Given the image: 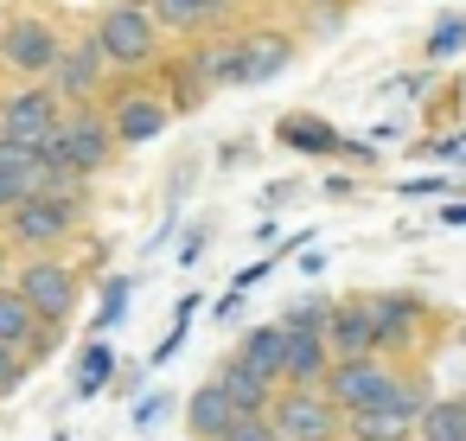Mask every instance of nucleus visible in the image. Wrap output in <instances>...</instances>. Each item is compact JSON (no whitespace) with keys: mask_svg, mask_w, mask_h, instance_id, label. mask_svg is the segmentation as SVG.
Here are the masks:
<instances>
[{"mask_svg":"<svg viewBox=\"0 0 466 441\" xmlns=\"http://www.w3.org/2000/svg\"><path fill=\"white\" fill-rule=\"evenodd\" d=\"M237 65H243V39L198 46V58H192V71L205 77V90H218V84H237Z\"/></svg>","mask_w":466,"mask_h":441,"instance_id":"obj_22","label":"nucleus"},{"mask_svg":"<svg viewBox=\"0 0 466 441\" xmlns=\"http://www.w3.org/2000/svg\"><path fill=\"white\" fill-rule=\"evenodd\" d=\"M332 345L326 333H288V358H281V384H326Z\"/></svg>","mask_w":466,"mask_h":441,"instance_id":"obj_15","label":"nucleus"},{"mask_svg":"<svg viewBox=\"0 0 466 441\" xmlns=\"http://www.w3.org/2000/svg\"><path fill=\"white\" fill-rule=\"evenodd\" d=\"M415 435L421 441H466V396H434L415 409Z\"/></svg>","mask_w":466,"mask_h":441,"instance_id":"obj_18","label":"nucleus"},{"mask_svg":"<svg viewBox=\"0 0 466 441\" xmlns=\"http://www.w3.org/2000/svg\"><path fill=\"white\" fill-rule=\"evenodd\" d=\"M52 122H58V97L52 90H7L0 97V135L39 141V135H52Z\"/></svg>","mask_w":466,"mask_h":441,"instance_id":"obj_11","label":"nucleus"},{"mask_svg":"<svg viewBox=\"0 0 466 441\" xmlns=\"http://www.w3.org/2000/svg\"><path fill=\"white\" fill-rule=\"evenodd\" d=\"M460 339H466V333H460Z\"/></svg>","mask_w":466,"mask_h":441,"instance_id":"obj_34","label":"nucleus"},{"mask_svg":"<svg viewBox=\"0 0 466 441\" xmlns=\"http://www.w3.org/2000/svg\"><path fill=\"white\" fill-rule=\"evenodd\" d=\"M288 65H294V39H281V33H243L237 90H249V84H262V77H275V71H288Z\"/></svg>","mask_w":466,"mask_h":441,"instance_id":"obj_12","label":"nucleus"},{"mask_svg":"<svg viewBox=\"0 0 466 441\" xmlns=\"http://www.w3.org/2000/svg\"><path fill=\"white\" fill-rule=\"evenodd\" d=\"M326 320H332V301H300L281 326H288V333H326Z\"/></svg>","mask_w":466,"mask_h":441,"instance_id":"obj_27","label":"nucleus"},{"mask_svg":"<svg viewBox=\"0 0 466 441\" xmlns=\"http://www.w3.org/2000/svg\"><path fill=\"white\" fill-rule=\"evenodd\" d=\"M218 441H281V435H275L268 409H249V415H230V428H224Z\"/></svg>","mask_w":466,"mask_h":441,"instance_id":"obj_25","label":"nucleus"},{"mask_svg":"<svg viewBox=\"0 0 466 441\" xmlns=\"http://www.w3.org/2000/svg\"><path fill=\"white\" fill-rule=\"evenodd\" d=\"M14 288L26 294V307H33L46 326H65V320H71V307H77V275H71L65 262H52V256L26 262Z\"/></svg>","mask_w":466,"mask_h":441,"instance_id":"obj_5","label":"nucleus"},{"mask_svg":"<svg viewBox=\"0 0 466 441\" xmlns=\"http://www.w3.org/2000/svg\"><path fill=\"white\" fill-rule=\"evenodd\" d=\"M211 384H218V390L230 396V409H237V415H249V409H268V403H275V384H268L262 371H249V364H243L237 352H230V358L218 364V377H211Z\"/></svg>","mask_w":466,"mask_h":441,"instance_id":"obj_13","label":"nucleus"},{"mask_svg":"<svg viewBox=\"0 0 466 441\" xmlns=\"http://www.w3.org/2000/svg\"><path fill=\"white\" fill-rule=\"evenodd\" d=\"M20 384V345H0V396Z\"/></svg>","mask_w":466,"mask_h":441,"instance_id":"obj_29","label":"nucleus"},{"mask_svg":"<svg viewBox=\"0 0 466 441\" xmlns=\"http://www.w3.org/2000/svg\"><path fill=\"white\" fill-rule=\"evenodd\" d=\"M268 422L281 441H339L345 435V409L326 396V384H288L268 403Z\"/></svg>","mask_w":466,"mask_h":441,"instance_id":"obj_2","label":"nucleus"},{"mask_svg":"<svg viewBox=\"0 0 466 441\" xmlns=\"http://www.w3.org/2000/svg\"><path fill=\"white\" fill-rule=\"evenodd\" d=\"M109 371H116V345H103V339H96V345L84 352V371H77V396H96Z\"/></svg>","mask_w":466,"mask_h":441,"instance_id":"obj_24","label":"nucleus"},{"mask_svg":"<svg viewBox=\"0 0 466 441\" xmlns=\"http://www.w3.org/2000/svg\"><path fill=\"white\" fill-rule=\"evenodd\" d=\"M230 396L218 390V384H205V390H192V403H186V428L198 435V441H218L224 428H230Z\"/></svg>","mask_w":466,"mask_h":441,"instance_id":"obj_19","label":"nucleus"},{"mask_svg":"<svg viewBox=\"0 0 466 441\" xmlns=\"http://www.w3.org/2000/svg\"><path fill=\"white\" fill-rule=\"evenodd\" d=\"M460 103H466V84H460Z\"/></svg>","mask_w":466,"mask_h":441,"instance_id":"obj_31","label":"nucleus"},{"mask_svg":"<svg viewBox=\"0 0 466 441\" xmlns=\"http://www.w3.org/2000/svg\"><path fill=\"white\" fill-rule=\"evenodd\" d=\"M326 345H332V358H364V352H377L364 301H345V307H332V320H326Z\"/></svg>","mask_w":466,"mask_h":441,"instance_id":"obj_14","label":"nucleus"},{"mask_svg":"<svg viewBox=\"0 0 466 441\" xmlns=\"http://www.w3.org/2000/svg\"><path fill=\"white\" fill-rule=\"evenodd\" d=\"M39 154H65L77 173H96L109 154H116V128H109V116L103 109H90V103H77L71 116L58 109V122H52V135H39L33 141Z\"/></svg>","mask_w":466,"mask_h":441,"instance_id":"obj_4","label":"nucleus"},{"mask_svg":"<svg viewBox=\"0 0 466 441\" xmlns=\"http://www.w3.org/2000/svg\"><path fill=\"white\" fill-rule=\"evenodd\" d=\"M326 396H332L345 415H358V409H402V415H415V409H421L415 384L396 377L377 352H364V358H332V364H326Z\"/></svg>","mask_w":466,"mask_h":441,"instance_id":"obj_1","label":"nucleus"},{"mask_svg":"<svg viewBox=\"0 0 466 441\" xmlns=\"http://www.w3.org/2000/svg\"><path fill=\"white\" fill-rule=\"evenodd\" d=\"M364 313H370L377 352H402L409 333L421 326V301H415V294H364Z\"/></svg>","mask_w":466,"mask_h":441,"instance_id":"obj_10","label":"nucleus"},{"mask_svg":"<svg viewBox=\"0 0 466 441\" xmlns=\"http://www.w3.org/2000/svg\"><path fill=\"white\" fill-rule=\"evenodd\" d=\"M122 307H128V282L116 275V282L103 288V313H96V326H116V320H122Z\"/></svg>","mask_w":466,"mask_h":441,"instance_id":"obj_28","label":"nucleus"},{"mask_svg":"<svg viewBox=\"0 0 466 441\" xmlns=\"http://www.w3.org/2000/svg\"><path fill=\"white\" fill-rule=\"evenodd\" d=\"M275 141H288V148H300V154H339L345 141L326 128V122H313V116H281V128H275Z\"/></svg>","mask_w":466,"mask_h":441,"instance_id":"obj_21","label":"nucleus"},{"mask_svg":"<svg viewBox=\"0 0 466 441\" xmlns=\"http://www.w3.org/2000/svg\"><path fill=\"white\" fill-rule=\"evenodd\" d=\"M167 122H173V109H167V97H154V90H122L116 109H109V128H116L122 148H147V141H160Z\"/></svg>","mask_w":466,"mask_h":441,"instance_id":"obj_9","label":"nucleus"},{"mask_svg":"<svg viewBox=\"0 0 466 441\" xmlns=\"http://www.w3.org/2000/svg\"><path fill=\"white\" fill-rule=\"evenodd\" d=\"M39 326H46V320L26 307V294L0 282V345H33V339H39Z\"/></svg>","mask_w":466,"mask_h":441,"instance_id":"obj_20","label":"nucleus"},{"mask_svg":"<svg viewBox=\"0 0 466 441\" xmlns=\"http://www.w3.org/2000/svg\"><path fill=\"white\" fill-rule=\"evenodd\" d=\"M313 7H319V0H313Z\"/></svg>","mask_w":466,"mask_h":441,"instance_id":"obj_32","label":"nucleus"},{"mask_svg":"<svg viewBox=\"0 0 466 441\" xmlns=\"http://www.w3.org/2000/svg\"><path fill=\"white\" fill-rule=\"evenodd\" d=\"M460 141H466V135H460Z\"/></svg>","mask_w":466,"mask_h":441,"instance_id":"obj_33","label":"nucleus"},{"mask_svg":"<svg viewBox=\"0 0 466 441\" xmlns=\"http://www.w3.org/2000/svg\"><path fill=\"white\" fill-rule=\"evenodd\" d=\"M460 46H466V14H447L434 26V39H428V58H453Z\"/></svg>","mask_w":466,"mask_h":441,"instance_id":"obj_26","label":"nucleus"},{"mask_svg":"<svg viewBox=\"0 0 466 441\" xmlns=\"http://www.w3.org/2000/svg\"><path fill=\"white\" fill-rule=\"evenodd\" d=\"M345 441H415V415H402V409H358V415H345Z\"/></svg>","mask_w":466,"mask_h":441,"instance_id":"obj_17","label":"nucleus"},{"mask_svg":"<svg viewBox=\"0 0 466 441\" xmlns=\"http://www.w3.org/2000/svg\"><path fill=\"white\" fill-rule=\"evenodd\" d=\"M96 52H103V65H122V71L154 65V52H160L154 7H141V0H116V7L103 14V26H96Z\"/></svg>","mask_w":466,"mask_h":441,"instance_id":"obj_3","label":"nucleus"},{"mask_svg":"<svg viewBox=\"0 0 466 441\" xmlns=\"http://www.w3.org/2000/svg\"><path fill=\"white\" fill-rule=\"evenodd\" d=\"M103 52H96V39H65L58 46V58H52V97H65V103H90L96 90H103Z\"/></svg>","mask_w":466,"mask_h":441,"instance_id":"obj_8","label":"nucleus"},{"mask_svg":"<svg viewBox=\"0 0 466 441\" xmlns=\"http://www.w3.org/2000/svg\"><path fill=\"white\" fill-rule=\"evenodd\" d=\"M447 224H466V205H447Z\"/></svg>","mask_w":466,"mask_h":441,"instance_id":"obj_30","label":"nucleus"},{"mask_svg":"<svg viewBox=\"0 0 466 441\" xmlns=\"http://www.w3.org/2000/svg\"><path fill=\"white\" fill-rule=\"evenodd\" d=\"M71 224H77V199H52V192H33V199H20V205H7V231H14V243H65L71 237Z\"/></svg>","mask_w":466,"mask_h":441,"instance_id":"obj_6","label":"nucleus"},{"mask_svg":"<svg viewBox=\"0 0 466 441\" xmlns=\"http://www.w3.org/2000/svg\"><path fill=\"white\" fill-rule=\"evenodd\" d=\"M237 358L249 364V371H262L268 384H281V358H288V326L275 320V326H249L243 333V345H237Z\"/></svg>","mask_w":466,"mask_h":441,"instance_id":"obj_16","label":"nucleus"},{"mask_svg":"<svg viewBox=\"0 0 466 441\" xmlns=\"http://www.w3.org/2000/svg\"><path fill=\"white\" fill-rule=\"evenodd\" d=\"M230 0H154V20H173V26H198L211 14H224Z\"/></svg>","mask_w":466,"mask_h":441,"instance_id":"obj_23","label":"nucleus"},{"mask_svg":"<svg viewBox=\"0 0 466 441\" xmlns=\"http://www.w3.org/2000/svg\"><path fill=\"white\" fill-rule=\"evenodd\" d=\"M58 26L52 20H39V14H14L7 20V33H0V58H7L14 71H26V77H39V71H52V58H58Z\"/></svg>","mask_w":466,"mask_h":441,"instance_id":"obj_7","label":"nucleus"}]
</instances>
